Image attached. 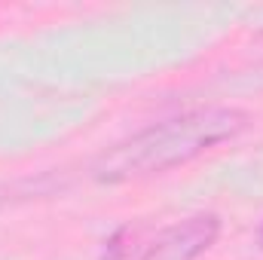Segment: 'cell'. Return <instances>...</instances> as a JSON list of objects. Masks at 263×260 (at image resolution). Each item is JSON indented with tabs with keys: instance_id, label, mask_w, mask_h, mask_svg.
Masks as SVG:
<instances>
[{
	"instance_id": "obj_1",
	"label": "cell",
	"mask_w": 263,
	"mask_h": 260,
	"mask_svg": "<svg viewBox=\"0 0 263 260\" xmlns=\"http://www.w3.org/2000/svg\"><path fill=\"white\" fill-rule=\"evenodd\" d=\"M245 126L248 114L239 107H199L178 114L101 150L92 162V178L101 184H123L162 175L168 169L187 165L223 141H233Z\"/></svg>"
},
{
	"instance_id": "obj_2",
	"label": "cell",
	"mask_w": 263,
	"mask_h": 260,
	"mask_svg": "<svg viewBox=\"0 0 263 260\" xmlns=\"http://www.w3.org/2000/svg\"><path fill=\"white\" fill-rule=\"evenodd\" d=\"M220 236L217 214H193L156 233V239L144 248L138 260H196L202 257Z\"/></svg>"
},
{
	"instance_id": "obj_3",
	"label": "cell",
	"mask_w": 263,
	"mask_h": 260,
	"mask_svg": "<svg viewBox=\"0 0 263 260\" xmlns=\"http://www.w3.org/2000/svg\"><path fill=\"white\" fill-rule=\"evenodd\" d=\"M257 239H260V245H263V224H260V233H257Z\"/></svg>"
}]
</instances>
